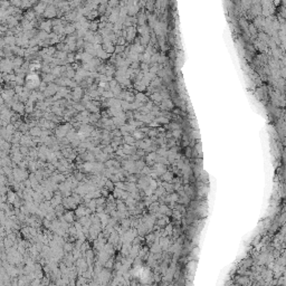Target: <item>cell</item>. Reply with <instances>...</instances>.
Instances as JSON below:
<instances>
[{
  "label": "cell",
  "mask_w": 286,
  "mask_h": 286,
  "mask_svg": "<svg viewBox=\"0 0 286 286\" xmlns=\"http://www.w3.org/2000/svg\"><path fill=\"white\" fill-rule=\"evenodd\" d=\"M42 15L46 17V18H54V17L56 16V7H55V5H53V4L47 5V7H46V9H45Z\"/></svg>",
  "instance_id": "cell-3"
},
{
  "label": "cell",
  "mask_w": 286,
  "mask_h": 286,
  "mask_svg": "<svg viewBox=\"0 0 286 286\" xmlns=\"http://www.w3.org/2000/svg\"><path fill=\"white\" fill-rule=\"evenodd\" d=\"M47 5H48V4H46V2L40 1V2H38L37 5L35 6L34 11L36 12V15H42V14H44V11H45V9H46V7H47Z\"/></svg>",
  "instance_id": "cell-5"
},
{
  "label": "cell",
  "mask_w": 286,
  "mask_h": 286,
  "mask_svg": "<svg viewBox=\"0 0 286 286\" xmlns=\"http://www.w3.org/2000/svg\"><path fill=\"white\" fill-rule=\"evenodd\" d=\"M54 80H55V75L50 74V73H46V75L44 76V82L45 83L46 82H53Z\"/></svg>",
  "instance_id": "cell-17"
},
{
  "label": "cell",
  "mask_w": 286,
  "mask_h": 286,
  "mask_svg": "<svg viewBox=\"0 0 286 286\" xmlns=\"http://www.w3.org/2000/svg\"><path fill=\"white\" fill-rule=\"evenodd\" d=\"M98 16V11L97 10H91L88 14H87V17L90 18V19H94V18H96V17Z\"/></svg>",
  "instance_id": "cell-20"
},
{
  "label": "cell",
  "mask_w": 286,
  "mask_h": 286,
  "mask_svg": "<svg viewBox=\"0 0 286 286\" xmlns=\"http://www.w3.org/2000/svg\"><path fill=\"white\" fill-rule=\"evenodd\" d=\"M82 93H83L82 88H80V87H75L74 92H73V97H74V100L78 101L80 97H82Z\"/></svg>",
  "instance_id": "cell-13"
},
{
  "label": "cell",
  "mask_w": 286,
  "mask_h": 286,
  "mask_svg": "<svg viewBox=\"0 0 286 286\" xmlns=\"http://www.w3.org/2000/svg\"><path fill=\"white\" fill-rule=\"evenodd\" d=\"M10 7V1L9 0H0V8L1 9H6Z\"/></svg>",
  "instance_id": "cell-16"
},
{
  "label": "cell",
  "mask_w": 286,
  "mask_h": 286,
  "mask_svg": "<svg viewBox=\"0 0 286 286\" xmlns=\"http://www.w3.org/2000/svg\"><path fill=\"white\" fill-rule=\"evenodd\" d=\"M57 90H58V87H57L56 85H54V84L48 85V86H46L45 91H44V95L52 96V95H54V94H56V93H57Z\"/></svg>",
  "instance_id": "cell-4"
},
{
  "label": "cell",
  "mask_w": 286,
  "mask_h": 286,
  "mask_svg": "<svg viewBox=\"0 0 286 286\" xmlns=\"http://www.w3.org/2000/svg\"><path fill=\"white\" fill-rule=\"evenodd\" d=\"M76 30L74 25H67V26H64V34H67V35H70Z\"/></svg>",
  "instance_id": "cell-14"
},
{
  "label": "cell",
  "mask_w": 286,
  "mask_h": 286,
  "mask_svg": "<svg viewBox=\"0 0 286 286\" xmlns=\"http://www.w3.org/2000/svg\"><path fill=\"white\" fill-rule=\"evenodd\" d=\"M173 134H175V137H179V134H180V133H179V131H175V132H173Z\"/></svg>",
  "instance_id": "cell-33"
},
{
  "label": "cell",
  "mask_w": 286,
  "mask_h": 286,
  "mask_svg": "<svg viewBox=\"0 0 286 286\" xmlns=\"http://www.w3.org/2000/svg\"><path fill=\"white\" fill-rule=\"evenodd\" d=\"M4 42H5V45H8V46H15L16 45V37L14 35H7L5 38H4Z\"/></svg>",
  "instance_id": "cell-9"
},
{
  "label": "cell",
  "mask_w": 286,
  "mask_h": 286,
  "mask_svg": "<svg viewBox=\"0 0 286 286\" xmlns=\"http://www.w3.org/2000/svg\"><path fill=\"white\" fill-rule=\"evenodd\" d=\"M32 2L29 1V0H21V6L20 8H29V7H32Z\"/></svg>",
  "instance_id": "cell-19"
},
{
  "label": "cell",
  "mask_w": 286,
  "mask_h": 286,
  "mask_svg": "<svg viewBox=\"0 0 286 286\" xmlns=\"http://www.w3.org/2000/svg\"><path fill=\"white\" fill-rule=\"evenodd\" d=\"M274 2H275V5H278V4H280V0H275Z\"/></svg>",
  "instance_id": "cell-35"
},
{
  "label": "cell",
  "mask_w": 286,
  "mask_h": 286,
  "mask_svg": "<svg viewBox=\"0 0 286 286\" xmlns=\"http://www.w3.org/2000/svg\"><path fill=\"white\" fill-rule=\"evenodd\" d=\"M12 60V66H14V68H20L21 65L24 64V59L21 58L20 56H18V57H15V58L11 59Z\"/></svg>",
  "instance_id": "cell-11"
},
{
  "label": "cell",
  "mask_w": 286,
  "mask_h": 286,
  "mask_svg": "<svg viewBox=\"0 0 286 286\" xmlns=\"http://www.w3.org/2000/svg\"><path fill=\"white\" fill-rule=\"evenodd\" d=\"M144 21H145V15H144V14H141L138 18L139 25H140V26H143V25H144Z\"/></svg>",
  "instance_id": "cell-22"
},
{
  "label": "cell",
  "mask_w": 286,
  "mask_h": 286,
  "mask_svg": "<svg viewBox=\"0 0 286 286\" xmlns=\"http://www.w3.org/2000/svg\"><path fill=\"white\" fill-rule=\"evenodd\" d=\"M67 130H68V126L67 125H64V126H60L57 130V134H58V137H64L66 133H67Z\"/></svg>",
  "instance_id": "cell-15"
},
{
  "label": "cell",
  "mask_w": 286,
  "mask_h": 286,
  "mask_svg": "<svg viewBox=\"0 0 286 286\" xmlns=\"http://www.w3.org/2000/svg\"><path fill=\"white\" fill-rule=\"evenodd\" d=\"M5 103V101H4V98H2V96H1V94H0V105H2Z\"/></svg>",
  "instance_id": "cell-32"
},
{
  "label": "cell",
  "mask_w": 286,
  "mask_h": 286,
  "mask_svg": "<svg viewBox=\"0 0 286 286\" xmlns=\"http://www.w3.org/2000/svg\"><path fill=\"white\" fill-rule=\"evenodd\" d=\"M135 97H137V100H138V101H140V102H144L145 100H147V97L143 95V94H141V93H140V94H138Z\"/></svg>",
  "instance_id": "cell-29"
},
{
  "label": "cell",
  "mask_w": 286,
  "mask_h": 286,
  "mask_svg": "<svg viewBox=\"0 0 286 286\" xmlns=\"http://www.w3.org/2000/svg\"><path fill=\"white\" fill-rule=\"evenodd\" d=\"M26 82H25V85H26V87L28 88V90H35L36 87H39V85H40V78H39V76H38L36 73H34V72H32V73H29V74L26 76Z\"/></svg>",
  "instance_id": "cell-1"
},
{
  "label": "cell",
  "mask_w": 286,
  "mask_h": 286,
  "mask_svg": "<svg viewBox=\"0 0 286 286\" xmlns=\"http://www.w3.org/2000/svg\"><path fill=\"white\" fill-rule=\"evenodd\" d=\"M11 106H12V110L18 114H22L25 112V105L21 102H15L11 104Z\"/></svg>",
  "instance_id": "cell-6"
},
{
  "label": "cell",
  "mask_w": 286,
  "mask_h": 286,
  "mask_svg": "<svg viewBox=\"0 0 286 286\" xmlns=\"http://www.w3.org/2000/svg\"><path fill=\"white\" fill-rule=\"evenodd\" d=\"M8 200L10 202H14L16 200V195L14 192H8Z\"/></svg>",
  "instance_id": "cell-25"
},
{
  "label": "cell",
  "mask_w": 286,
  "mask_h": 286,
  "mask_svg": "<svg viewBox=\"0 0 286 286\" xmlns=\"http://www.w3.org/2000/svg\"><path fill=\"white\" fill-rule=\"evenodd\" d=\"M12 68H14L12 60L9 59V57H6L5 59H0V70L1 72H4V73H10Z\"/></svg>",
  "instance_id": "cell-2"
},
{
  "label": "cell",
  "mask_w": 286,
  "mask_h": 286,
  "mask_svg": "<svg viewBox=\"0 0 286 286\" xmlns=\"http://www.w3.org/2000/svg\"><path fill=\"white\" fill-rule=\"evenodd\" d=\"M97 28H98V22H97V21H91L90 26H88V30L95 32Z\"/></svg>",
  "instance_id": "cell-18"
},
{
  "label": "cell",
  "mask_w": 286,
  "mask_h": 286,
  "mask_svg": "<svg viewBox=\"0 0 286 286\" xmlns=\"http://www.w3.org/2000/svg\"><path fill=\"white\" fill-rule=\"evenodd\" d=\"M264 9H267V6H264ZM264 14H265V15H268V14H267V11H266V10H264Z\"/></svg>",
  "instance_id": "cell-34"
},
{
  "label": "cell",
  "mask_w": 286,
  "mask_h": 286,
  "mask_svg": "<svg viewBox=\"0 0 286 286\" xmlns=\"http://www.w3.org/2000/svg\"><path fill=\"white\" fill-rule=\"evenodd\" d=\"M152 100H154L155 102H160L161 100H162V95H161V94H158V93H155V94L152 95Z\"/></svg>",
  "instance_id": "cell-26"
},
{
  "label": "cell",
  "mask_w": 286,
  "mask_h": 286,
  "mask_svg": "<svg viewBox=\"0 0 286 286\" xmlns=\"http://www.w3.org/2000/svg\"><path fill=\"white\" fill-rule=\"evenodd\" d=\"M127 7V15L130 16H134L135 14H138L139 11V5H131V6H126Z\"/></svg>",
  "instance_id": "cell-10"
},
{
  "label": "cell",
  "mask_w": 286,
  "mask_h": 286,
  "mask_svg": "<svg viewBox=\"0 0 286 286\" xmlns=\"http://www.w3.org/2000/svg\"><path fill=\"white\" fill-rule=\"evenodd\" d=\"M125 32H126L125 39H127L129 42L133 40V39H134V37H135V28H134V26L127 27L126 29H125Z\"/></svg>",
  "instance_id": "cell-7"
},
{
  "label": "cell",
  "mask_w": 286,
  "mask_h": 286,
  "mask_svg": "<svg viewBox=\"0 0 286 286\" xmlns=\"http://www.w3.org/2000/svg\"><path fill=\"white\" fill-rule=\"evenodd\" d=\"M30 133H32V135H40V134H42V131H40V129H38V127H32V130H30Z\"/></svg>",
  "instance_id": "cell-23"
},
{
  "label": "cell",
  "mask_w": 286,
  "mask_h": 286,
  "mask_svg": "<svg viewBox=\"0 0 286 286\" xmlns=\"http://www.w3.org/2000/svg\"><path fill=\"white\" fill-rule=\"evenodd\" d=\"M123 50H124V45H116V47H115V50L114 52H116L117 53H122Z\"/></svg>",
  "instance_id": "cell-28"
},
{
  "label": "cell",
  "mask_w": 286,
  "mask_h": 286,
  "mask_svg": "<svg viewBox=\"0 0 286 286\" xmlns=\"http://www.w3.org/2000/svg\"><path fill=\"white\" fill-rule=\"evenodd\" d=\"M162 105H163V109L165 107V106H168L167 109H172V107H173V105H172V103L170 102V100H165V101L163 102V104H162Z\"/></svg>",
  "instance_id": "cell-27"
},
{
  "label": "cell",
  "mask_w": 286,
  "mask_h": 286,
  "mask_svg": "<svg viewBox=\"0 0 286 286\" xmlns=\"http://www.w3.org/2000/svg\"><path fill=\"white\" fill-rule=\"evenodd\" d=\"M157 121H158V122H160V123H167V122H168V120H167V119H164V117H159Z\"/></svg>",
  "instance_id": "cell-30"
},
{
  "label": "cell",
  "mask_w": 286,
  "mask_h": 286,
  "mask_svg": "<svg viewBox=\"0 0 286 286\" xmlns=\"http://www.w3.org/2000/svg\"><path fill=\"white\" fill-rule=\"evenodd\" d=\"M134 137H135V138H138V139H140V138H141V133L135 132V133H134Z\"/></svg>",
  "instance_id": "cell-31"
},
{
  "label": "cell",
  "mask_w": 286,
  "mask_h": 286,
  "mask_svg": "<svg viewBox=\"0 0 286 286\" xmlns=\"http://www.w3.org/2000/svg\"><path fill=\"white\" fill-rule=\"evenodd\" d=\"M39 27H40V29L44 30V32H50L52 28H53V24H52V21L50 20H46V21H42V24L39 25Z\"/></svg>",
  "instance_id": "cell-8"
},
{
  "label": "cell",
  "mask_w": 286,
  "mask_h": 286,
  "mask_svg": "<svg viewBox=\"0 0 286 286\" xmlns=\"http://www.w3.org/2000/svg\"><path fill=\"white\" fill-rule=\"evenodd\" d=\"M24 18L29 21L35 20V18H36V12H35L34 10H28L26 14H25V17H24Z\"/></svg>",
  "instance_id": "cell-12"
},
{
  "label": "cell",
  "mask_w": 286,
  "mask_h": 286,
  "mask_svg": "<svg viewBox=\"0 0 286 286\" xmlns=\"http://www.w3.org/2000/svg\"><path fill=\"white\" fill-rule=\"evenodd\" d=\"M66 76H67V78H72V77H75V72L74 69H70V68H67L66 69Z\"/></svg>",
  "instance_id": "cell-21"
},
{
  "label": "cell",
  "mask_w": 286,
  "mask_h": 286,
  "mask_svg": "<svg viewBox=\"0 0 286 286\" xmlns=\"http://www.w3.org/2000/svg\"><path fill=\"white\" fill-rule=\"evenodd\" d=\"M10 1V5L15 6L17 8H20L21 6V0H9Z\"/></svg>",
  "instance_id": "cell-24"
}]
</instances>
